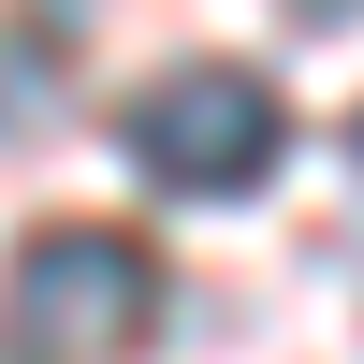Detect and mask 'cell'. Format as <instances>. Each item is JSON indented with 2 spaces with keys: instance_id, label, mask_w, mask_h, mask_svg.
I'll use <instances>...</instances> for the list:
<instances>
[{
  "instance_id": "obj_1",
  "label": "cell",
  "mask_w": 364,
  "mask_h": 364,
  "mask_svg": "<svg viewBox=\"0 0 364 364\" xmlns=\"http://www.w3.org/2000/svg\"><path fill=\"white\" fill-rule=\"evenodd\" d=\"M161 321V262L102 219H44L0 277V364H117Z\"/></svg>"
},
{
  "instance_id": "obj_2",
  "label": "cell",
  "mask_w": 364,
  "mask_h": 364,
  "mask_svg": "<svg viewBox=\"0 0 364 364\" xmlns=\"http://www.w3.org/2000/svg\"><path fill=\"white\" fill-rule=\"evenodd\" d=\"M117 146L146 161V190L219 204V190H262V175H277L291 117H277V87L233 73V58H175L161 87H132V102H117Z\"/></svg>"
},
{
  "instance_id": "obj_3",
  "label": "cell",
  "mask_w": 364,
  "mask_h": 364,
  "mask_svg": "<svg viewBox=\"0 0 364 364\" xmlns=\"http://www.w3.org/2000/svg\"><path fill=\"white\" fill-rule=\"evenodd\" d=\"M350 161H364V117H350Z\"/></svg>"
}]
</instances>
